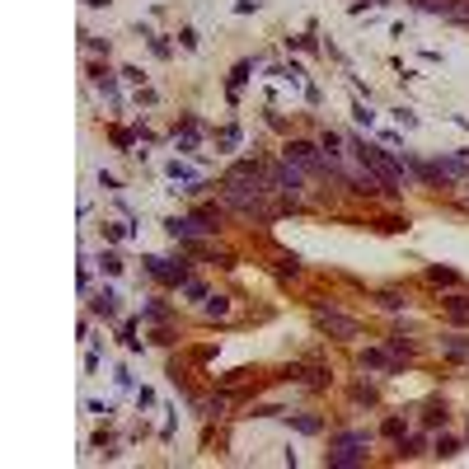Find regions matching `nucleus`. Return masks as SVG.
Segmentation results:
<instances>
[{
	"instance_id": "nucleus-1",
	"label": "nucleus",
	"mask_w": 469,
	"mask_h": 469,
	"mask_svg": "<svg viewBox=\"0 0 469 469\" xmlns=\"http://www.w3.org/2000/svg\"><path fill=\"white\" fill-rule=\"evenodd\" d=\"M347 146L357 151V160L366 164V174H375V179H380V188H385L390 197H399V188H404V169H399V160H394L390 151H380V146H366L362 136H352Z\"/></svg>"
},
{
	"instance_id": "nucleus-2",
	"label": "nucleus",
	"mask_w": 469,
	"mask_h": 469,
	"mask_svg": "<svg viewBox=\"0 0 469 469\" xmlns=\"http://www.w3.org/2000/svg\"><path fill=\"white\" fill-rule=\"evenodd\" d=\"M314 329H319V334H329V338H357V334H362V324H357L352 314L324 310V305L314 310Z\"/></svg>"
},
{
	"instance_id": "nucleus-3",
	"label": "nucleus",
	"mask_w": 469,
	"mask_h": 469,
	"mask_svg": "<svg viewBox=\"0 0 469 469\" xmlns=\"http://www.w3.org/2000/svg\"><path fill=\"white\" fill-rule=\"evenodd\" d=\"M268 183H277V193H291V197H296V193L305 188V169H301L296 160H282V164L268 174Z\"/></svg>"
},
{
	"instance_id": "nucleus-4",
	"label": "nucleus",
	"mask_w": 469,
	"mask_h": 469,
	"mask_svg": "<svg viewBox=\"0 0 469 469\" xmlns=\"http://www.w3.org/2000/svg\"><path fill=\"white\" fill-rule=\"evenodd\" d=\"M164 230L174 235V239H197V235L216 230V226H207V221H202V216L193 211V216H169V221H164Z\"/></svg>"
},
{
	"instance_id": "nucleus-5",
	"label": "nucleus",
	"mask_w": 469,
	"mask_h": 469,
	"mask_svg": "<svg viewBox=\"0 0 469 469\" xmlns=\"http://www.w3.org/2000/svg\"><path fill=\"white\" fill-rule=\"evenodd\" d=\"M146 272H151V277H155V282H164V287H183V282H188V268H174V263L169 259H146Z\"/></svg>"
},
{
	"instance_id": "nucleus-6",
	"label": "nucleus",
	"mask_w": 469,
	"mask_h": 469,
	"mask_svg": "<svg viewBox=\"0 0 469 469\" xmlns=\"http://www.w3.org/2000/svg\"><path fill=\"white\" fill-rule=\"evenodd\" d=\"M366 460V450L357 441H342V446H334L329 455H324V465H334V469H347V465H362Z\"/></svg>"
},
{
	"instance_id": "nucleus-7",
	"label": "nucleus",
	"mask_w": 469,
	"mask_h": 469,
	"mask_svg": "<svg viewBox=\"0 0 469 469\" xmlns=\"http://www.w3.org/2000/svg\"><path fill=\"white\" fill-rule=\"evenodd\" d=\"M465 174H469V160H460V155L432 164V179H465Z\"/></svg>"
},
{
	"instance_id": "nucleus-8",
	"label": "nucleus",
	"mask_w": 469,
	"mask_h": 469,
	"mask_svg": "<svg viewBox=\"0 0 469 469\" xmlns=\"http://www.w3.org/2000/svg\"><path fill=\"white\" fill-rule=\"evenodd\" d=\"M441 352L450 357V362H469V338H460V334H446V338H441Z\"/></svg>"
},
{
	"instance_id": "nucleus-9",
	"label": "nucleus",
	"mask_w": 469,
	"mask_h": 469,
	"mask_svg": "<svg viewBox=\"0 0 469 469\" xmlns=\"http://www.w3.org/2000/svg\"><path fill=\"white\" fill-rule=\"evenodd\" d=\"M446 319L450 324H469V296H446Z\"/></svg>"
},
{
	"instance_id": "nucleus-10",
	"label": "nucleus",
	"mask_w": 469,
	"mask_h": 469,
	"mask_svg": "<svg viewBox=\"0 0 469 469\" xmlns=\"http://www.w3.org/2000/svg\"><path fill=\"white\" fill-rule=\"evenodd\" d=\"M89 310H94V314H104V319H113V314H118V296L104 287L99 296H94V301H89Z\"/></svg>"
},
{
	"instance_id": "nucleus-11",
	"label": "nucleus",
	"mask_w": 469,
	"mask_h": 469,
	"mask_svg": "<svg viewBox=\"0 0 469 469\" xmlns=\"http://www.w3.org/2000/svg\"><path fill=\"white\" fill-rule=\"evenodd\" d=\"M362 366H366V371H385V366H390V347H385V352H380V347L362 352Z\"/></svg>"
},
{
	"instance_id": "nucleus-12",
	"label": "nucleus",
	"mask_w": 469,
	"mask_h": 469,
	"mask_svg": "<svg viewBox=\"0 0 469 469\" xmlns=\"http://www.w3.org/2000/svg\"><path fill=\"white\" fill-rule=\"evenodd\" d=\"M202 314H207V319H221V314H230V301H226V296H207Z\"/></svg>"
},
{
	"instance_id": "nucleus-13",
	"label": "nucleus",
	"mask_w": 469,
	"mask_h": 469,
	"mask_svg": "<svg viewBox=\"0 0 469 469\" xmlns=\"http://www.w3.org/2000/svg\"><path fill=\"white\" fill-rule=\"evenodd\" d=\"M446 19H460V24H469V0H446Z\"/></svg>"
},
{
	"instance_id": "nucleus-14",
	"label": "nucleus",
	"mask_w": 469,
	"mask_h": 469,
	"mask_svg": "<svg viewBox=\"0 0 469 469\" xmlns=\"http://www.w3.org/2000/svg\"><path fill=\"white\" fill-rule=\"evenodd\" d=\"M291 422H296L301 432H310V437H314V432H319V427H324V417H314V413H296V417H291Z\"/></svg>"
},
{
	"instance_id": "nucleus-15",
	"label": "nucleus",
	"mask_w": 469,
	"mask_h": 469,
	"mask_svg": "<svg viewBox=\"0 0 469 469\" xmlns=\"http://www.w3.org/2000/svg\"><path fill=\"white\" fill-rule=\"evenodd\" d=\"M422 422H427V427H437V422H441V427H446V404L432 399V404H427V413H422Z\"/></svg>"
},
{
	"instance_id": "nucleus-16",
	"label": "nucleus",
	"mask_w": 469,
	"mask_h": 469,
	"mask_svg": "<svg viewBox=\"0 0 469 469\" xmlns=\"http://www.w3.org/2000/svg\"><path fill=\"white\" fill-rule=\"evenodd\" d=\"M427 282H437V287H455V272H450V268H427Z\"/></svg>"
},
{
	"instance_id": "nucleus-17",
	"label": "nucleus",
	"mask_w": 469,
	"mask_h": 469,
	"mask_svg": "<svg viewBox=\"0 0 469 469\" xmlns=\"http://www.w3.org/2000/svg\"><path fill=\"white\" fill-rule=\"evenodd\" d=\"M305 385H310V390H324V385H329V371H324V366H310V371H305Z\"/></svg>"
},
{
	"instance_id": "nucleus-18",
	"label": "nucleus",
	"mask_w": 469,
	"mask_h": 469,
	"mask_svg": "<svg viewBox=\"0 0 469 469\" xmlns=\"http://www.w3.org/2000/svg\"><path fill=\"white\" fill-rule=\"evenodd\" d=\"M390 352H394V357H408V352H413V338H404V334H394V338H390Z\"/></svg>"
},
{
	"instance_id": "nucleus-19",
	"label": "nucleus",
	"mask_w": 469,
	"mask_h": 469,
	"mask_svg": "<svg viewBox=\"0 0 469 469\" xmlns=\"http://www.w3.org/2000/svg\"><path fill=\"white\" fill-rule=\"evenodd\" d=\"M99 268H104L108 277H118V272H122V259H118V254H99Z\"/></svg>"
},
{
	"instance_id": "nucleus-20",
	"label": "nucleus",
	"mask_w": 469,
	"mask_h": 469,
	"mask_svg": "<svg viewBox=\"0 0 469 469\" xmlns=\"http://www.w3.org/2000/svg\"><path fill=\"white\" fill-rule=\"evenodd\" d=\"M455 450H460V441H455V437H437V455H441V460H450Z\"/></svg>"
},
{
	"instance_id": "nucleus-21",
	"label": "nucleus",
	"mask_w": 469,
	"mask_h": 469,
	"mask_svg": "<svg viewBox=\"0 0 469 469\" xmlns=\"http://www.w3.org/2000/svg\"><path fill=\"white\" fill-rule=\"evenodd\" d=\"M380 305H385V310H404V296H399V291H380Z\"/></svg>"
},
{
	"instance_id": "nucleus-22",
	"label": "nucleus",
	"mask_w": 469,
	"mask_h": 469,
	"mask_svg": "<svg viewBox=\"0 0 469 469\" xmlns=\"http://www.w3.org/2000/svg\"><path fill=\"white\" fill-rule=\"evenodd\" d=\"M352 399H357V404H375V385H357Z\"/></svg>"
},
{
	"instance_id": "nucleus-23",
	"label": "nucleus",
	"mask_w": 469,
	"mask_h": 469,
	"mask_svg": "<svg viewBox=\"0 0 469 469\" xmlns=\"http://www.w3.org/2000/svg\"><path fill=\"white\" fill-rule=\"evenodd\" d=\"M197 216H202L207 226H221V207H211V202H207V207H197Z\"/></svg>"
},
{
	"instance_id": "nucleus-24",
	"label": "nucleus",
	"mask_w": 469,
	"mask_h": 469,
	"mask_svg": "<svg viewBox=\"0 0 469 469\" xmlns=\"http://www.w3.org/2000/svg\"><path fill=\"white\" fill-rule=\"evenodd\" d=\"M417 446H422V437H408V441H399V455H417Z\"/></svg>"
},
{
	"instance_id": "nucleus-25",
	"label": "nucleus",
	"mask_w": 469,
	"mask_h": 469,
	"mask_svg": "<svg viewBox=\"0 0 469 469\" xmlns=\"http://www.w3.org/2000/svg\"><path fill=\"white\" fill-rule=\"evenodd\" d=\"M338 146H342V136H334V131H324V151H329V155H338Z\"/></svg>"
},
{
	"instance_id": "nucleus-26",
	"label": "nucleus",
	"mask_w": 469,
	"mask_h": 469,
	"mask_svg": "<svg viewBox=\"0 0 469 469\" xmlns=\"http://www.w3.org/2000/svg\"><path fill=\"white\" fill-rule=\"evenodd\" d=\"M169 179H193V169H188V164H179V160H174V164H169Z\"/></svg>"
},
{
	"instance_id": "nucleus-27",
	"label": "nucleus",
	"mask_w": 469,
	"mask_h": 469,
	"mask_svg": "<svg viewBox=\"0 0 469 469\" xmlns=\"http://www.w3.org/2000/svg\"><path fill=\"white\" fill-rule=\"evenodd\" d=\"M146 319H155V324H160V319H169V310H164V305H146Z\"/></svg>"
},
{
	"instance_id": "nucleus-28",
	"label": "nucleus",
	"mask_w": 469,
	"mask_h": 469,
	"mask_svg": "<svg viewBox=\"0 0 469 469\" xmlns=\"http://www.w3.org/2000/svg\"><path fill=\"white\" fill-rule=\"evenodd\" d=\"M85 5H94V10H104V5H108V0H85Z\"/></svg>"
}]
</instances>
